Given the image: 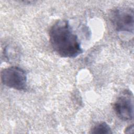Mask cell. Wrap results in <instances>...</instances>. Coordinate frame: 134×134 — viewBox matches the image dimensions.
<instances>
[{
    "mask_svg": "<svg viewBox=\"0 0 134 134\" xmlns=\"http://www.w3.org/2000/svg\"><path fill=\"white\" fill-rule=\"evenodd\" d=\"M133 132V125L132 124L127 127L125 130V133H132Z\"/></svg>",
    "mask_w": 134,
    "mask_h": 134,
    "instance_id": "obj_6",
    "label": "cell"
},
{
    "mask_svg": "<svg viewBox=\"0 0 134 134\" xmlns=\"http://www.w3.org/2000/svg\"><path fill=\"white\" fill-rule=\"evenodd\" d=\"M90 133L97 134H110L112 131L110 127L105 122L99 123L95 126L91 130Z\"/></svg>",
    "mask_w": 134,
    "mask_h": 134,
    "instance_id": "obj_5",
    "label": "cell"
},
{
    "mask_svg": "<svg viewBox=\"0 0 134 134\" xmlns=\"http://www.w3.org/2000/svg\"><path fill=\"white\" fill-rule=\"evenodd\" d=\"M113 108L117 116L121 120L129 121L133 118V95L129 90H125L117 97Z\"/></svg>",
    "mask_w": 134,
    "mask_h": 134,
    "instance_id": "obj_4",
    "label": "cell"
},
{
    "mask_svg": "<svg viewBox=\"0 0 134 134\" xmlns=\"http://www.w3.org/2000/svg\"><path fill=\"white\" fill-rule=\"evenodd\" d=\"M1 75L2 82L8 87L23 91L27 87V73L20 67L13 66L4 69Z\"/></svg>",
    "mask_w": 134,
    "mask_h": 134,
    "instance_id": "obj_3",
    "label": "cell"
},
{
    "mask_svg": "<svg viewBox=\"0 0 134 134\" xmlns=\"http://www.w3.org/2000/svg\"><path fill=\"white\" fill-rule=\"evenodd\" d=\"M109 18L117 31L133 33V9L131 8L117 7L113 9Z\"/></svg>",
    "mask_w": 134,
    "mask_h": 134,
    "instance_id": "obj_2",
    "label": "cell"
},
{
    "mask_svg": "<svg viewBox=\"0 0 134 134\" xmlns=\"http://www.w3.org/2000/svg\"><path fill=\"white\" fill-rule=\"evenodd\" d=\"M49 38L53 50L63 58H74L83 52L78 37L66 20H59L51 27Z\"/></svg>",
    "mask_w": 134,
    "mask_h": 134,
    "instance_id": "obj_1",
    "label": "cell"
}]
</instances>
